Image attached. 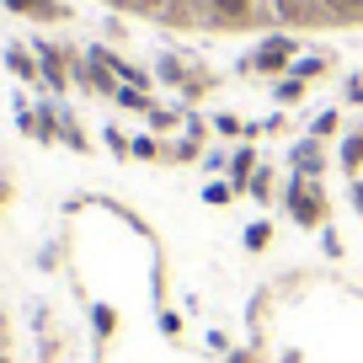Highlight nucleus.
<instances>
[{
	"label": "nucleus",
	"mask_w": 363,
	"mask_h": 363,
	"mask_svg": "<svg viewBox=\"0 0 363 363\" xmlns=\"http://www.w3.org/2000/svg\"><path fill=\"white\" fill-rule=\"evenodd\" d=\"M294 54H299L294 38H284V33L262 38V43L246 54V69H251V75H278V69H294Z\"/></svg>",
	"instance_id": "2"
},
{
	"label": "nucleus",
	"mask_w": 363,
	"mask_h": 363,
	"mask_svg": "<svg viewBox=\"0 0 363 363\" xmlns=\"http://www.w3.org/2000/svg\"><path fill=\"white\" fill-rule=\"evenodd\" d=\"M337 22H363V0H320Z\"/></svg>",
	"instance_id": "7"
},
{
	"label": "nucleus",
	"mask_w": 363,
	"mask_h": 363,
	"mask_svg": "<svg viewBox=\"0 0 363 363\" xmlns=\"http://www.w3.org/2000/svg\"><path fill=\"white\" fill-rule=\"evenodd\" d=\"M326 171V155H320V139H299L294 145V177H310L315 182Z\"/></svg>",
	"instance_id": "4"
},
{
	"label": "nucleus",
	"mask_w": 363,
	"mask_h": 363,
	"mask_svg": "<svg viewBox=\"0 0 363 363\" xmlns=\"http://www.w3.org/2000/svg\"><path fill=\"white\" fill-rule=\"evenodd\" d=\"M208 16H214L219 27H251L257 0H208Z\"/></svg>",
	"instance_id": "3"
},
{
	"label": "nucleus",
	"mask_w": 363,
	"mask_h": 363,
	"mask_svg": "<svg viewBox=\"0 0 363 363\" xmlns=\"http://www.w3.org/2000/svg\"><path fill=\"white\" fill-rule=\"evenodd\" d=\"M352 198H358V208H363V182H358V193H352Z\"/></svg>",
	"instance_id": "14"
},
{
	"label": "nucleus",
	"mask_w": 363,
	"mask_h": 363,
	"mask_svg": "<svg viewBox=\"0 0 363 363\" xmlns=\"http://www.w3.org/2000/svg\"><path fill=\"white\" fill-rule=\"evenodd\" d=\"M11 69H16V75H38V69H33V59H27V54H16V48H11Z\"/></svg>",
	"instance_id": "11"
},
{
	"label": "nucleus",
	"mask_w": 363,
	"mask_h": 363,
	"mask_svg": "<svg viewBox=\"0 0 363 363\" xmlns=\"http://www.w3.org/2000/svg\"><path fill=\"white\" fill-rule=\"evenodd\" d=\"M203 198H208V203H230V187H225V182H214V187H208Z\"/></svg>",
	"instance_id": "13"
},
{
	"label": "nucleus",
	"mask_w": 363,
	"mask_h": 363,
	"mask_svg": "<svg viewBox=\"0 0 363 363\" xmlns=\"http://www.w3.org/2000/svg\"><path fill=\"white\" fill-rule=\"evenodd\" d=\"M326 134H337V113H320L315 128H310V139H326Z\"/></svg>",
	"instance_id": "10"
},
{
	"label": "nucleus",
	"mask_w": 363,
	"mask_h": 363,
	"mask_svg": "<svg viewBox=\"0 0 363 363\" xmlns=\"http://www.w3.org/2000/svg\"><path fill=\"white\" fill-rule=\"evenodd\" d=\"M6 6H11V11H22V16H43V22H54V16H65L54 6V0H6Z\"/></svg>",
	"instance_id": "5"
},
{
	"label": "nucleus",
	"mask_w": 363,
	"mask_h": 363,
	"mask_svg": "<svg viewBox=\"0 0 363 363\" xmlns=\"http://www.w3.org/2000/svg\"><path fill=\"white\" fill-rule=\"evenodd\" d=\"M267 240H272V225H251L246 230V246L251 251H267Z\"/></svg>",
	"instance_id": "9"
},
{
	"label": "nucleus",
	"mask_w": 363,
	"mask_h": 363,
	"mask_svg": "<svg viewBox=\"0 0 363 363\" xmlns=\"http://www.w3.org/2000/svg\"><path fill=\"white\" fill-rule=\"evenodd\" d=\"M113 320H118L113 310H107V305H96V331H102V337H107V331H113Z\"/></svg>",
	"instance_id": "12"
},
{
	"label": "nucleus",
	"mask_w": 363,
	"mask_h": 363,
	"mask_svg": "<svg viewBox=\"0 0 363 363\" xmlns=\"http://www.w3.org/2000/svg\"><path fill=\"white\" fill-rule=\"evenodd\" d=\"M272 96H278V102H299V96H305V80H299V75H284V80H278V86H272Z\"/></svg>",
	"instance_id": "8"
},
{
	"label": "nucleus",
	"mask_w": 363,
	"mask_h": 363,
	"mask_svg": "<svg viewBox=\"0 0 363 363\" xmlns=\"http://www.w3.org/2000/svg\"><path fill=\"white\" fill-rule=\"evenodd\" d=\"M337 155H342V171H363V128L342 139V150H337Z\"/></svg>",
	"instance_id": "6"
},
{
	"label": "nucleus",
	"mask_w": 363,
	"mask_h": 363,
	"mask_svg": "<svg viewBox=\"0 0 363 363\" xmlns=\"http://www.w3.org/2000/svg\"><path fill=\"white\" fill-rule=\"evenodd\" d=\"M284 203H289V214H294V225H305V230H320L326 225V193H320V182H310V177H294L289 182V193H284Z\"/></svg>",
	"instance_id": "1"
}]
</instances>
